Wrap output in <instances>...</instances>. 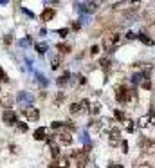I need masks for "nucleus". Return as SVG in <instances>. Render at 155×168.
I'll return each mask as SVG.
<instances>
[{
    "label": "nucleus",
    "instance_id": "nucleus-1",
    "mask_svg": "<svg viewBox=\"0 0 155 168\" xmlns=\"http://www.w3.org/2000/svg\"><path fill=\"white\" fill-rule=\"evenodd\" d=\"M88 152H90V147H85L81 150H72V156L76 157V166L78 168L87 166V163H88Z\"/></svg>",
    "mask_w": 155,
    "mask_h": 168
},
{
    "label": "nucleus",
    "instance_id": "nucleus-2",
    "mask_svg": "<svg viewBox=\"0 0 155 168\" xmlns=\"http://www.w3.org/2000/svg\"><path fill=\"white\" fill-rule=\"evenodd\" d=\"M130 94H132V91H130L126 85H117V87H115V98H117L121 103L128 101V99H130Z\"/></svg>",
    "mask_w": 155,
    "mask_h": 168
},
{
    "label": "nucleus",
    "instance_id": "nucleus-3",
    "mask_svg": "<svg viewBox=\"0 0 155 168\" xmlns=\"http://www.w3.org/2000/svg\"><path fill=\"white\" fill-rule=\"evenodd\" d=\"M117 40H119V33H117V31H112V33H108V34L103 38V45L108 49V47L115 45V42H117Z\"/></svg>",
    "mask_w": 155,
    "mask_h": 168
},
{
    "label": "nucleus",
    "instance_id": "nucleus-4",
    "mask_svg": "<svg viewBox=\"0 0 155 168\" xmlns=\"http://www.w3.org/2000/svg\"><path fill=\"white\" fill-rule=\"evenodd\" d=\"M119 141H121V130H119V128H112V130H110V137H108L110 147H117Z\"/></svg>",
    "mask_w": 155,
    "mask_h": 168
},
{
    "label": "nucleus",
    "instance_id": "nucleus-5",
    "mask_svg": "<svg viewBox=\"0 0 155 168\" xmlns=\"http://www.w3.org/2000/svg\"><path fill=\"white\" fill-rule=\"evenodd\" d=\"M2 119H4V123H6V125H16V123H18L16 114H15L13 110H6L4 116H2Z\"/></svg>",
    "mask_w": 155,
    "mask_h": 168
},
{
    "label": "nucleus",
    "instance_id": "nucleus-6",
    "mask_svg": "<svg viewBox=\"0 0 155 168\" xmlns=\"http://www.w3.org/2000/svg\"><path fill=\"white\" fill-rule=\"evenodd\" d=\"M58 139H60V143H63V145H71V143H72V134H71L69 130H60V132H58Z\"/></svg>",
    "mask_w": 155,
    "mask_h": 168
},
{
    "label": "nucleus",
    "instance_id": "nucleus-7",
    "mask_svg": "<svg viewBox=\"0 0 155 168\" xmlns=\"http://www.w3.org/2000/svg\"><path fill=\"white\" fill-rule=\"evenodd\" d=\"M24 114H25V117H27L29 121H38V119H40V112H38V108H27Z\"/></svg>",
    "mask_w": 155,
    "mask_h": 168
},
{
    "label": "nucleus",
    "instance_id": "nucleus-8",
    "mask_svg": "<svg viewBox=\"0 0 155 168\" xmlns=\"http://www.w3.org/2000/svg\"><path fill=\"white\" fill-rule=\"evenodd\" d=\"M80 112H90V101L88 99H81L78 103V114Z\"/></svg>",
    "mask_w": 155,
    "mask_h": 168
},
{
    "label": "nucleus",
    "instance_id": "nucleus-9",
    "mask_svg": "<svg viewBox=\"0 0 155 168\" xmlns=\"http://www.w3.org/2000/svg\"><path fill=\"white\" fill-rule=\"evenodd\" d=\"M34 139H36V141H45V139H47V132H45L43 126L34 130Z\"/></svg>",
    "mask_w": 155,
    "mask_h": 168
},
{
    "label": "nucleus",
    "instance_id": "nucleus-10",
    "mask_svg": "<svg viewBox=\"0 0 155 168\" xmlns=\"http://www.w3.org/2000/svg\"><path fill=\"white\" fill-rule=\"evenodd\" d=\"M54 15H56V11L52 9V7H49V9H43V13H41V20H52L54 18Z\"/></svg>",
    "mask_w": 155,
    "mask_h": 168
},
{
    "label": "nucleus",
    "instance_id": "nucleus-11",
    "mask_svg": "<svg viewBox=\"0 0 155 168\" xmlns=\"http://www.w3.org/2000/svg\"><path fill=\"white\" fill-rule=\"evenodd\" d=\"M0 103H2V107H6V108H11V107H13V96H9V94L2 96Z\"/></svg>",
    "mask_w": 155,
    "mask_h": 168
},
{
    "label": "nucleus",
    "instance_id": "nucleus-12",
    "mask_svg": "<svg viewBox=\"0 0 155 168\" xmlns=\"http://www.w3.org/2000/svg\"><path fill=\"white\" fill-rule=\"evenodd\" d=\"M69 165H71V161L67 157H62V156H60V157L56 159V168H69Z\"/></svg>",
    "mask_w": 155,
    "mask_h": 168
},
{
    "label": "nucleus",
    "instance_id": "nucleus-13",
    "mask_svg": "<svg viewBox=\"0 0 155 168\" xmlns=\"http://www.w3.org/2000/svg\"><path fill=\"white\" fill-rule=\"evenodd\" d=\"M58 51L63 54H67V53H71L72 51V47L69 45V43H58Z\"/></svg>",
    "mask_w": 155,
    "mask_h": 168
},
{
    "label": "nucleus",
    "instance_id": "nucleus-14",
    "mask_svg": "<svg viewBox=\"0 0 155 168\" xmlns=\"http://www.w3.org/2000/svg\"><path fill=\"white\" fill-rule=\"evenodd\" d=\"M51 154H52V157H54V161H56V159L60 157V147L52 143V145H51Z\"/></svg>",
    "mask_w": 155,
    "mask_h": 168
},
{
    "label": "nucleus",
    "instance_id": "nucleus-15",
    "mask_svg": "<svg viewBox=\"0 0 155 168\" xmlns=\"http://www.w3.org/2000/svg\"><path fill=\"white\" fill-rule=\"evenodd\" d=\"M114 117L117 119V121H124V119H126V117H124V112H123V110H115V112H114Z\"/></svg>",
    "mask_w": 155,
    "mask_h": 168
},
{
    "label": "nucleus",
    "instance_id": "nucleus-16",
    "mask_svg": "<svg viewBox=\"0 0 155 168\" xmlns=\"http://www.w3.org/2000/svg\"><path fill=\"white\" fill-rule=\"evenodd\" d=\"M134 128H135L134 121H132V119H128V121H126V130H128V132H132V130H134Z\"/></svg>",
    "mask_w": 155,
    "mask_h": 168
},
{
    "label": "nucleus",
    "instance_id": "nucleus-17",
    "mask_svg": "<svg viewBox=\"0 0 155 168\" xmlns=\"http://www.w3.org/2000/svg\"><path fill=\"white\" fill-rule=\"evenodd\" d=\"M67 80H69V73H63L62 78H58V83H65Z\"/></svg>",
    "mask_w": 155,
    "mask_h": 168
},
{
    "label": "nucleus",
    "instance_id": "nucleus-18",
    "mask_svg": "<svg viewBox=\"0 0 155 168\" xmlns=\"http://www.w3.org/2000/svg\"><path fill=\"white\" fill-rule=\"evenodd\" d=\"M7 80H9V78L6 76V73H4V69L0 67V82H7Z\"/></svg>",
    "mask_w": 155,
    "mask_h": 168
},
{
    "label": "nucleus",
    "instance_id": "nucleus-19",
    "mask_svg": "<svg viewBox=\"0 0 155 168\" xmlns=\"http://www.w3.org/2000/svg\"><path fill=\"white\" fill-rule=\"evenodd\" d=\"M16 126L20 128L22 132H27V125H25V123H22V121H18V123H16Z\"/></svg>",
    "mask_w": 155,
    "mask_h": 168
},
{
    "label": "nucleus",
    "instance_id": "nucleus-20",
    "mask_svg": "<svg viewBox=\"0 0 155 168\" xmlns=\"http://www.w3.org/2000/svg\"><path fill=\"white\" fill-rule=\"evenodd\" d=\"M143 89H146V91H150V89H152V83H150V80H144V82H143Z\"/></svg>",
    "mask_w": 155,
    "mask_h": 168
},
{
    "label": "nucleus",
    "instance_id": "nucleus-21",
    "mask_svg": "<svg viewBox=\"0 0 155 168\" xmlns=\"http://www.w3.org/2000/svg\"><path fill=\"white\" fill-rule=\"evenodd\" d=\"M36 51H38V53H45V45H43V43H38V45H36Z\"/></svg>",
    "mask_w": 155,
    "mask_h": 168
},
{
    "label": "nucleus",
    "instance_id": "nucleus-22",
    "mask_svg": "<svg viewBox=\"0 0 155 168\" xmlns=\"http://www.w3.org/2000/svg\"><path fill=\"white\" fill-rule=\"evenodd\" d=\"M71 112H72V114H78V103H72V105H71Z\"/></svg>",
    "mask_w": 155,
    "mask_h": 168
},
{
    "label": "nucleus",
    "instance_id": "nucleus-23",
    "mask_svg": "<svg viewBox=\"0 0 155 168\" xmlns=\"http://www.w3.org/2000/svg\"><path fill=\"white\" fill-rule=\"evenodd\" d=\"M58 60H60V58H54V60H52V69H58V67H60V62H58Z\"/></svg>",
    "mask_w": 155,
    "mask_h": 168
},
{
    "label": "nucleus",
    "instance_id": "nucleus-24",
    "mask_svg": "<svg viewBox=\"0 0 155 168\" xmlns=\"http://www.w3.org/2000/svg\"><path fill=\"white\" fill-rule=\"evenodd\" d=\"M51 126H52V128H62L63 125L60 123V121H52V125H51Z\"/></svg>",
    "mask_w": 155,
    "mask_h": 168
},
{
    "label": "nucleus",
    "instance_id": "nucleus-25",
    "mask_svg": "<svg viewBox=\"0 0 155 168\" xmlns=\"http://www.w3.org/2000/svg\"><path fill=\"white\" fill-rule=\"evenodd\" d=\"M121 145H123V152L126 154V152H128V143H126V141H121Z\"/></svg>",
    "mask_w": 155,
    "mask_h": 168
},
{
    "label": "nucleus",
    "instance_id": "nucleus-26",
    "mask_svg": "<svg viewBox=\"0 0 155 168\" xmlns=\"http://www.w3.org/2000/svg\"><path fill=\"white\" fill-rule=\"evenodd\" d=\"M58 33H60V36L63 38V36H67V33H69V29H60Z\"/></svg>",
    "mask_w": 155,
    "mask_h": 168
},
{
    "label": "nucleus",
    "instance_id": "nucleus-27",
    "mask_svg": "<svg viewBox=\"0 0 155 168\" xmlns=\"http://www.w3.org/2000/svg\"><path fill=\"white\" fill-rule=\"evenodd\" d=\"M4 43H6V47H9V43H11V36H6V38H4Z\"/></svg>",
    "mask_w": 155,
    "mask_h": 168
},
{
    "label": "nucleus",
    "instance_id": "nucleus-28",
    "mask_svg": "<svg viewBox=\"0 0 155 168\" xmlns=\"http://www.w3.org/2000/svg\"><path fill=\"white\" fill-rule=\"evenodd\" d=\"M60 101H63V94H58V98H56V105H60Z\"/></svg>",
    "mask_w": 155,
    "mask_h": 168
},
{
    "label": "nucleus",
    "instance_id": "nucleus-29",
    "mask_svg": "<svg viewBox=\"0 0 155 168\" xmlns=\"http://www.w3.org/2000/svg\"><path fill=\"white\" fill-rule=\"evenodd\" d=\"M72 29H74V31H78V29H80V24H78V22H74V24H72Z\"/></svg>",
    "mask_w": 155,
    "mask_h": 168
},
{
    "label": "nucleus",
    "instance_id": "nucleus-30",
    "mask_svg": "<svg viewBox=\"0 0 155 168\" xmlns=\"http://www.w3.org/2000/svg\"><path fill=\"white\" fill-rule=\"evenodd\" d=\"M110 168H123L121 165H110Z\"/></svg>",
    "mask_w": 155,
    "mask_h": 168
},
{
    "label": "nucleus",
    "instance_id": "nucleus-31",
    "mask_svg": "<svg viewBox=\"0 0 155 168\" xmlns=\"http://www.w3.org/2000/svg\"><path fill=\"white\" fill-rule=\"evenodd\" d=\"M139 168H152V165H143V166H139Z\"/></svg>",
    "mask_w": 155,
    "mask_h": 168
}]
</instances>
